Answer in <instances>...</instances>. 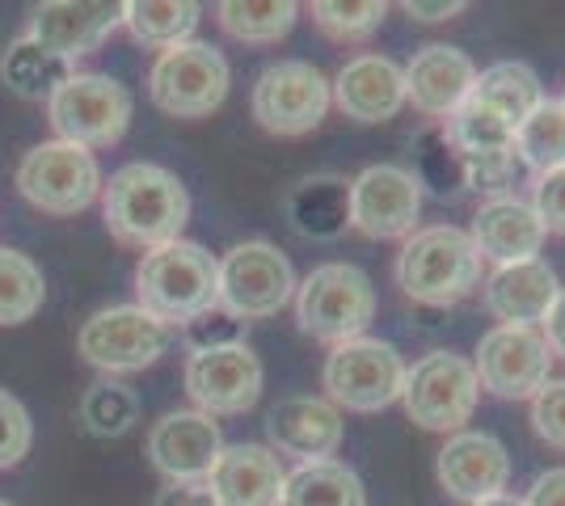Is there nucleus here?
Listing matches in <instances>:
<instances>
[{
  "mask_svg": "<svg viewBox=\"0 0 565 506\" xmlns=\"http://www.w3.org/2000/svg\"><path fill=\"white\" fill-rule=\"evenodd\" d=\"M106 233L131 249H157L182 237L190 219V194L178 173L152 161H131L102 186Z\"/></svg>",
  "mask_w": 565,
  "mask_h": 506,
  "instance_id": "nucleus-1",
  "label": "nucleus"
},
{
  "mask_svg": "<svg viewBox=\"0 0 565 506\" xmlns=\"http://www.w3.org/2000/svg\"><path fill=\"white\" fill-rule=\"evenodd\" d=\"M397 288L426 309H451L481 283V254L465 228L430 224L414 228L397 254Z\"/></svg>",
  "mask_w": 565,
  "mask_h": 506,
  "instance_id": "nucleus-2",
  "label": "nucleus"
},
{
  "mask_svg": "<svg viewBox=\"0 0 565 506\" xmlns=\"http://www.w3.org/2000/svg\"><path fill=\"white\" fill-rule=\"evenodd\" d=\"M220 288V258H212L199 241H169L143 249L136 266V295L148 316L161 325H190L194 316L215 309Z\"/></svg>",
  "mask_w": 565,
  "mask_h": 506,
  "instance_id": "nucleus-3",
  "label": "nucleus"
},
{
  "mask_svg": "<svg viewBox=\"0 0 565 506\" xmlns=\"http://www.w3.org/2000/svg\"><path fill=\"white\" fill-rule=\"evenodd\" d=\"M376 316V288L351 262H326L308 270L305 283H296V321L317 342H351Z\"/></svg>",
  "mask_w": 565,
  "mask_h": 506,
  "instance_id": "nucleus-4",
  "label": "nucleus"
},
{
  "mask_svg": "<svg viewBox=\"0 0 565 506\" xmlns=\"http://www.w3.org/2000/svg\"><path fill=\"white\" fill-rule=\"evenodd\" d=\"M296 300V270L270 241H241L220 258L215 304L236 321H266Z\"/></svg>",
  "mask_w": 565,
  "mask_h": 506,
  "instance_id": "nucleus-5",
  "label": "nucleus"
},
{
  "mask_svg": "<svg viewBox=\"0 0 565 506\" xmlns=\"http://www.w3.org/2000/svg\"><path fill=\"white\" fill-rule=\"evenodd\" d=\"M477 372L472 359L456 355V351H430L414 367H405V385H401V401L409 422H418L423 431L456 434L477 410Z\"/></svg>",
  "mask_w": 565,
  "mask_h": 506,
  "instance_id": "nucleus-6",
  "label": "nucleus"
},
{
  "mask_svg": "<svg viewBox=\"0 0 565 506\" xmlns=\"http://www.w3.org/2000/svg\"><path fill=\"white\" fill-rule=\"evenodd\" d=\"M51 127L64 144L76 148H110L122 140L131 122V94L115 76L72 73L55 94L47 97Z\"/></svg>",
  "mask_w": 565,
  "mask_h": 506,
  "instance_id": "nucleus-7",
  "label": "nucleus"
},
{
  "mask_svg": "<svg viewBox=\"0 0 565 506\" xmlns=\"http://www.w3.org/2000/svg\"><path fill=\"white\" fill-rule=\"evenodd\" d=\"M326 392L338 410L351 413H376L401 401L405 385V359L393 342L380 337H351L338 342L326 359Z\"/></svg>",
  "mask_w": 565,
  "mask_h": 506,
  "instance_id": "nucleus-8",
  "label": "nucleus"
},
{
  "mask_svg": "<svg viewBox=\"0 0 565 506\" xmlns=\"http://www.w3.org/2000/svg\"><path fill=\"white\" fill-rule=\"evenodd\" d=\"M148 94L157 110L173 119H207L228 97V60L212 43H178L157 55L148 73Z\"/></svg>",
  "mask_w": 565,
  "mask_h": 506,
  "instance_id": "nucleus-9",
  "label": "nucleus"
},
{
  "mask_svg": "<svg viewBox=\"0 0 565 506\" xmlns=\"http://www.w3.org/2000/svg\"><path fill=\"white\" fill-rule=\"evenodd\" d=\"M18 191L47 216H76L102 194V169L89 148L47 140L34 144L18 165Z\"/></svg>",
  "mask_w": 565,
  "mask_h": 506,
  "instance_id": "nucleus-10",
  "label": "nucleus"
},
{
  "mask_svg": "<svg viewBox=\"0 0 565 506\" xmlns=\"http://www.w3.org/2000/svg\"><path fill=\"white\" fill-rule=\"evenodd\" d=\"M330 80L308 60H279L254 80V119L270 136H308L330 115Z\"/></svg>",
  "mask_w": 565,
  "mask_h": 506,
  "instance_id": "nucleus-11",
  "label": "nucleus"
},
{
  "mask_svg": "<svg viewBox=\"0 0 565 506\" xmlns=\"http://www.w3.org/2000/svg\"><path fill=\"white\" fill-rule=\"evenodd\" d=\"M169 342H173V330L143 313L140 304H115V309H102L81 325L76 351L85 355V363L118 376V372L152 367L169 351Z\"/></svg>",
  "mask_w": 565,
  "mask_h": 506,
  "instance_id": "nucleus-12",
  "label": "nucleus"
},
{
  "mask_svg": "<svg viewBox=\"0 0 565 506\" xmlns=\"http://www.w3.org/2000/svg\"><path fill=\"white\" fill-rule=\"evenodd\" d=\"M477 385L494 392L502 401H527L548 385L553 372V351L541 330L527 325H494L477 346Z\"/></svg>",
  "mask_w": 565,
  "mask_h": 506,
  "instance_id": "nucleus-13",
  "label": "nucleus"
},
{
  "mask_svg": "<svg viewBox=\"0 0 565 506\" xmlns=\"http://www.w3.org/2000/svg\"><path fill=\"white\" fill-rule=\"evenodd\" d=\"M423 191L401 165H367L351 182V228L367 241H401L414 233Z\"/></svg>",
  "mask_w": 565,
  "mask_h": 506,
  "instance_id": "nucleus-14",
  "label": "nucleus"
},
{
  "mask_svg": "<svg viewBox=\"0 0 565 506\" xmlns=\"http://www.w3.org/2000/svg\"><path fill=\"white\" fill-rule=\"evenodd\" d=\"M186 392L207 418L254 410L262 397V359L245 342L194 351L186 359Z\"/></svg>",
  "mask_w": 565,
  "mask_h": 506,
  "instance_id": "nucleus-15",
  "label": "nucleus"
},
{
  "mask_svg": "<svg viewBox=\"0 0 565 506\" xmlns=\"http://www.w3.org/2000/svg\"><path fill=\"white\" fill-rule=\"evenodd\" d=\"M220 452L224 434L199 410H173L148 431V456L169 482H207Z\"/></svg>",
  "mask_w": 565,
  "mask_h": 506,
  "instance_id": "nucleus-16",
  "label": "nucleus"
},
{
  "mask_svg": "<svg viewBox=\"0 0 565 506\" xmlns=\"http://www.w3.org/2000/svg\"><path fill=\"white\" fill-rule=\"evenodd\" d=\"M122 25V4H102V0H47L34 9L30 22V43L47 47L60 60H76L102 47Z\"/></svg>",
  "mask_w": 565,
  "mask_h": 506,
  "instance_id": "nucleus-17",
  "label": "nucleus"
},
{
  "mask_svg": "<svg viewBox=\"0 0 565 506\" xmlns=\"http://www.w3.org/2000/svg\"><path fill=\"white\" fill-rule=\"evenodd\" d=\"M401 73H405V101H414V110L426 119H448L456 106L469 101L477 85V64L448 43H426Z\"/></svg>",
  "mask_w": 565,
  "mask_h": 506,
  "instance_id": "nucleus-18",
  "label": "nucleus"
},
{
  "mask_svg": "<svg viewBox=\"0 0 565 506\" xmlns=\"http://www.w3.org/2000/svg\"><path fill=\"white\" fill-rule=\"evenodd\" d=\"M266 434H270V452L275 456H291L300 464L312 460H333L342 448V413L326 397H282L279 406L266 418Z\"/></svg>",
  "mask_w": 565,
  "mask_h": 506,
  "instance_id": "nucleus-19",
  "label": "nucleus"
},
{
  "mask_svg": "<svg viewBox=\"0 0 565 506\" xmlns=\"http://www.w3.org/2000/svg\"><path fill=\"white\" fill-rule=\"evenodd\" d=\"M439 482L451 498L460 503H486L494 494H507L511 482V456L486 431H456L448 434L444 452H439Z\"/></svg>",
  "mask_w": 565,
  "mask_h": 506,
  "instance_id": "nucleus-20",
  "label": "nucleus"
},
{
  "mask_svg": "<svg viewBox=\"0 0 565 506\" xmlns=\"http://www.w3.org/2000/svg\"><path fill=\"white\" fill-rule=\"evenodd\" d=\"M333 106L354 122H388L405 106V73L388 55H354L330 85Z\"/></svg>",
  "mask_w": 565,
  "mask_h": 506,
  "instance_id": "nucleus-21",
  "label": "nucleus"
},
{
  "mask_svg": "<svg viewBox=\"0 0 565 506\" xmlns=\"http://www.w3.org/2000/svg\"><path fill=\"white\" fill-rule=\"evenodd\" d=\"M207 485L220 506H279L287 469L266 443H233L220 452Z\"/></svg>",
  "mask_w": 565,
  "mask_h": 506,
  "instance_id": "nucleus-22",
  "label": "nucleus"
},
{
  "mask_svg": "<svg viewBox=\"0 0 565 506\" xmlns=\"http://www.w3.org/2000/svg\"><path fill=\"white\" fill-rule=\"evenodd\" d=\"M469 237L481 258H490L494 266H515L527 258H541L544 228L532 212V203H523L515 194H502V198H486L477 207Z\"/></svg>",
  "mask_w": 565,
  "mask_h": 506,
  "instance_id": "nucleus-23",
  "label": "nucleus"
},
{
  "mask_svg": "<svg viewBox=\"0 0 565 506\" xmlns=\"http://www.w3.org/2000/svg\"><path fill=\"white\" fill-rule=\"evenodd\" d=\"M557 291H562L557 270L544 262V258H527V262H515V266H498L494 274L486 279L481 300H486V309L502 325H527V330H536L544 321V313L553 309Z\"/></svg>",
  "mask_w": 565,
  "mask_h": 506,
  "instance_id": "nucleus-24",
  "label": "nucleus"
},
{
  "mask_svg": "<svg viewBox=\"0 0 565 506\" xmlns=\"http://www.w3.org/2000/svg\"><path fill=\"white\" fill-rule=\"evenodd\" d=\"M287 219L300 237L312 241H333L351 228V182L333 177V173H317L305 177L296 191L287 194Z\"/></svg>",
  "mask_w": 565,
  "mask_h": 506,
  "instance_id": "nucleus-25",
  "label": "nucleus"
},
{
  "mask_svg": "<svg viewBox=\"0 0 565 506\" xmlns=\"http://www.w3.org/2000/svg\"><path fill=\"white\" fill-rule=\"evenodd\" d=\"M279 506H367V489L351 464L342 460H312L287 473Z\"/></svg>",
  "mask_w": 565,
  "mask_h": 506,
  "instance_id": "nucleus-26",
  "label": "nucleus"
},
{
  "mask_svg": "<svg viewBox=\"0 0 565 506\" xmlns=\"http://www.w3.org/2000/svg\"><path fill=\"white\" fill-rule=\"evenodd\" d=\"M472 97L486 101L490 110H498L511 127H519L544 101L541 76L532 73L527 64H519V60H502L494 68H486L472 85Z\"/></svg>",
  "mask_w": 565,
  "mask_h": 506,
  "instance_id": "nucleus-27",
  "label": "nucleus"
},
{
  "mask_svg": "<svg viewBox=\"0 0 565 506\" xmlns=\"http://www.w3.org/2000/svg\"><path fill=\"white\" fill-rule=\"evenodd\" d=\"M199 4L190 0H131L122 4V25L136 34V43L143 47H178V43H190L194 25H199Z\"/></svg>",
  "mask_w": 565,
  "mask_h": 506,
  "instance_id": "nucleus-28",
  "label": "nucleus"
},
{
  "mask_svg": "<svg viewBox=\"0 0 565 506\" xmlns=\"http://www.w3.org/2000/svg\"><path fill=\"white\" fill-rule=\"evenodd\" d=\"M444 136L460 157H490V152H515V127L490 110L486 101L469 97L444 119Z\"/></svg>",
  "mask_w": 565,
  "mask_h": 506,
  "instance_id": "nucleus-29",
  "label": "nucleus"
},
{
  "mask_svg": "<svg viewBox=\"0 0 565 506\" xmlns=\"http://www.w3.org/2000/svg\"><path fill=\"white\" fill-rule=\"evenodd\" d=\"M0 76H4V85L18 97L39 101V97H51L68 80L72 64L60 60V55H51L47 47L30 43V39H18L13 47L4 51V60H0Z\"/></svg>",
  "mask_w": 565,
  "mask_h": 506,
  "instance_id": "nucleus-30",
  "label": "nucleus"
},
{
  "mask_svg": "<svg viewBox=\"0 0 565 506\" xmlns=\"http://www.w3.org/2000/svg\"><path fill=\"white\" fill-rule=\"evenodd\" d=\"M515 161L532 169L536 177L565 165V101L544 97L541 106L515 127Z\"/></svg>",
  "mask_w": 565,
  "mask_h": 506,
  "instance_id": "nucleus-31",
  "label": "nucleus"
},
{
  "mask_svg": "<svg viewBox=\"0 0 565 506\" xmlns=\"http://www.w3.org/2000/svg\"><path fill=\"white\" fill-rule=\"evenodd\" d=\"M215 13H220V25L233 34L236 43H258V47L279 43L300 18V9L287 4V0H266V4H258V0H224Z\"/></svg>",
  "mask_w": 565,
  "mask_h": 506,
  "instance_id": "nucleus-32",
  "label": "nucleus"
},
{
  "mask_svg": "<svg viewBox=\"0 0 565 506\" xmlns=\"http://www.w3.org/2000/svg\"><path fill=\"white\" fill-rule=\"evenodd\" d=\"M47 279L18 249H0V325H22L43 309Z\"/></svg>",
  "mask_w": 565,
  "mask_h": 506,
  "instance_id": "nucleus-33",
  "label": "nucleus"
},
{
  "mask_svg": "<svg viewBox=\"0 0 565 506\" xmlns=\"http://www.w3.org/2000/svg\"><path fill=\"white\" fill-rule=\"evenodd\" d=\"M414 182L418 191H430L435 198H451V194L465 191V165H460V152L448 144L444 127H426L414 144Z\"/></svg>",
  "mask_w": 565,
  "mask_h": 506,
  "instance_id": "nucleus-34",
  "label": "nucleus"
},
{
  "mask_svg": "<svg viewBox=\"0 0 565 506\" xmlns=\"http://www.w3.org/2000/svg\"><path fill=\"white\" fill-rule=\"evenodd\" d=\"M81 422L97 439H118L140 422V397L118 380H97L81 397Z\"/></svg>",
  "mask_w": 565,
  "mask_h": 506,
  "instance_id": "nucleus-35",
  "label": "nucleus"
},
{
  "mask_svg": "<svg viewBox=\"0 0 565 506\" xmlns=\"http://www.w3.org/2000/svg\"><path fill=\"white\" fill-rule=\"evenodd\" d=\"M388 13L384 0H317L312 4V22L321 34H330L333 43H363L372 39Z\"/></svg>",
  "mask_w": 565,
  "mask_h": 506,
  "instance_id": "nucleus-36",
  "label": "nucleus"
},
{
  "mask_svg": "<svg viewBox=\"0 0 565 506\" xmlns=\"http://www.w3.org/2000/svg\"><path fill=\"white\" fill-rule=\"evenodd\" d=\"M465 165V191L486 198H502L515 186V152H490V157H460Z\"/></svg>",
  "mask_w": 565,
  "mask_h": 506,
  "instance_id": "nucleus-37",
  "label": "nucleus"
},
{
  "mask_svg": "<svg viewBox=\"0 0 565 506\" xmlns=\"http://www.w3.org/2000/svg\"><path fill=\"white\" fill-rule=\"evenodd\" d=\"M30 443H34V422H30V413H25V406L13 392L0 388V469L22 464L25 452H30Z\"/></svg>",
  "mask_w": 565,
  "mask_h": 506,
  "instance_id": "nucleus-38",
  "label": "nucleus"
},
{
  "mask_svg": "<svg viewBox=\"0 0 565 506\" xmlns=\"http://www.w3.org/2000/svg\"><path fill=\"white\" fill-rule=\"evenodd\" d=\"M236 342H245V321H236L228 316L220 304L207 309L203 316H194L186 325V351H215V346H236Z\"/></svg>",
  "mask_w": 565,
  "mask_h": 506,
  "instance_id": "nucleus-39",
  "label": "nucleus"
},
{
  "mask_svg": "<svg viewBox=\"0 0 565 506\" xmlns=\"http://www.w3.org/2000/svg\"><path fill=\"white\" fill-rule=\"evenodd\" d=\"M532 427L548 448L565 452V380H553L532 397Z\"/></svg>",
  "mask_w": 565,
  "mask_h": 506,
  "instance_id": "nucleus-40",
  "label": "nucleus"
},
{
  "mask_svg": "<svg viewBox=\"0 0 565 506\" xmlns=\"http://www.w3.org/2000/svg\"><path fill=\"white\" fill-rule=\"evenodd\" d=\"M532 212L541 219L544 237L548 233L565 237V165L548 169V173L536 177V186H532Z\"/></svg>",
  "mask_w": 565,
  "mask_h": 506,
  "instance_id": "nucleus-41",
  "label": "nucleus"
},
{
  "mask_svg": "<svg viewBox=\"0 0 565 506\" xmlns=\"http://www.w3.org/2000/svg\"><path fill=\"white\" fill-rule=\"evenodd\" d=\"M152 506H220L207 482H169Z\"/></svg>",
  "mask_w": 565,
  "mask_h": 506,
  "instance_id": "nucleus-42",
  "label": "nucleus"
},
{
  "mask_svg": "<svg viewBox=\"0 0 565 506\" xmlns=\"http://www.w3.org/2000/svg\"><path fill=\"white\" fill-rule=\"evenodd\" d=\"M523 506H565V469H548L527 485V494L519 498Z\"/></svg>",
  "mask_w": 565,
  "mask_h": 506,
  "instance_id": "nucleus-43",
  "label": "nucleus"
},
{
  "mask_svg": "<svg viewBox=\"0 0 565 506\" xmlns=\"http://www.w3.org/2000/svg\"><path fill=\"white\" fill-rule=\"evenodd\" d=\"M469 4L465 0H439V4H423V0H405V13L414 18V22H451V18H460Z\"/></svg>",
  "mask_w": 565,
  "mask_h": 506,
  "instance_id": "nucleus-44",
  "label": "nucleus"
},
{
  "mask_svg": "<svg viewBox=\"0 0 565 506\" xmlns=\"http://www.w3.org/2000/svg\"><path fill=\"white\" fill-rule=\"evenodd\" d=\"M541 325H544V342H548V351L565 359V288L557 291V300H553V309L544 313Z\"/></svg>",
  "mask_w": 565,
  "mask_h": 506,
  "instance_id": "nucleus-45",
  "label": "nucleus"
},
{
  "mask_svg": "<svg viewBox=\"0 0 565 506\" xmlns=\"http://www.w3.org/2000/svg\"><path fill=\"white\" fill-rule=\"evenodd\" d=\"M472 506H523L515 494H494V498H486V503H472Z\"/></svg>",
  "mask_w": 565,
  "mask_h": 506,
  "instance_id": "nucleus-46",
  "label": "nucleus"
},
{
  "mask_svg": "<svg viewBox=\"0 0 565 506\" xmlns=\"http://www.w3.org/2000/svg\"><path fill=\"white\" fill-rule=\"evenodd\" d=\"M0 506H13V503H4V498H0Z\"/></svg>",
  "mask_w": 565,
  "mask_h": 506,
  "instance_id": "nucleus-47",
  "label": "nucleus"
}]
</instances>
